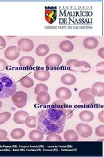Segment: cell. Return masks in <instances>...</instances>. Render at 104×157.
I'll return each instance as SVG.
<instances>
[{"label":"cell","instance_id":"cell-41","mask_svg":"<svg viewBox=\"0 0 104 157\" xmlns=\"http://www.w3.org/2000/svg\"><path fill=\"white\" fill-rule=\"evenodd\" d=\"M2 105H3V104H2V101L0 100V108H1L2 107Z\"/></svg>","mask_w":104,"mask_h":157},{"label":"cell","instance_id":"cell-42","mask_svg":"<svg viewBox=\"0 0 104 157\" xmlns=\"http://www.w3.org/2000/svg\"><path fill=\"white\" fill-rule=\"evenodd\" d=\"M103 141V139H102V140H98L97 141Z\"/></svg>","mask_w":104,"mask_h":157},{"label":"cell","instance_id":"cell-24","mask_svg":"<svg viewBox=\"0 0 104 157\" xmlns=\"http://www.w3.org/2000/svg\"><path fill=\"white\" fill-rule=\"evenodd\" d=\"M26 135V132L22 128L14 129L11 134V136L13 139L20 140L22 139Z\"/></svg>","mask_w":104,"mask_h":157},{"label":"cell","instance_id":"cell-28","mask_svg":"<svg viewBox=\"0 0 104 157\" xmlns=\"http://www.w3.org/2000/svg\"><path fill=\"white\" fill-rule=\"evenodd\" d=\"M11 113L5 111L0 113V124L5 123V122L11 118Z\"/></svg>","mask_w":104,"mask_h":157},{"label":"cell","instance_id":"cell-17","mask_svg":"<svg viewBox=\"0 0 104 157\" xmlns=\"http://www.w3.org/2000/svg\"><path fill=\"white\" fill-rule=\"evenodd\" d=\"M61 80L63 84L68 86H71L75 84V82H76V77L75 75L71 74V73H66V74L63 75L61 77Z\"/></svg>","mask_w":104,"mask_h":157},{"label":"cell","instance_id":"cell-25","mask_svg":"<svg viewBox=\"0 0 104 157\" xmlns=\"http://www.w3.org/2000/svg\"><path fill=\"white\" fill-rule=\"evenodd\" d=\"M20 82L25 88H31L34 85V81L32 79L31 77L28 76H25L21 78V80L20 81Z\"/></svg>","mask_w":104,"mask_h":157},{"label":"cell","instance_id":"cell-29","mask_svg":"<svg viewBox=\"0 0 104 157\" xmlns=\"http://www.w3.org/2000/svg\"><path fill=\"white\" fill-rule=\"evenodd\" d=\"M42 91L48 92V87L46 85L42 84V83H39V84H38L35 86V88H34V93H35L36 94H38L39 92H42Z\"/></svg>","mask_w":104,"mask_h":157},{"label":"cell","instance_id":"cell-30","mask_svg":"<svg viewBox=\"0 0 104 157\" xmlns=\"http://www.w3.org/2000/svg\"><path fill=\"white\" fill-rule=\"evenodd\" d=\"M61 111L64 113V115L66 117V119H71L74 115V111L72 109L70 108H65V107H61Z\"/></svg>","mask_w":104,"mask_h":157},{"label":"cell","instance_id":"cell-13","mask_svg":"<svg viewBox=\"0 0 104 157\" xmlns=\"http://www.w3.org/2000/svg\"><path fill=\"white\" fill-rule=\"evenodd\" d=\"M35 63V60L29 56H25L20 59L18 61V64L22 67H32Z\"/></svg>","mask_w":104,"mask_h":157},{"label":"cell","instance_id":"cell-19","mask_svg":"<svg viewBox=\"0 0 104 157\" xmlns=\"http://www.w3.org/2000/svg\"><path fill=\"white\" fill-rule=\"evenodd\" d=\"M79 117H80V119L81 121L85 122H89L94 119L95 115H94L92 112L88 110H85L80 113V115H79Z\"/></svg>","mask_w":104,"mask_h":157},{"label":"cell","instance_id":"cell-16","mask_svg":"<svg viewBox=\"0 0 104 157\" xmlns=\"http://www.w3.org/2000/svg\"><path fill=\"white\" fill-rule=\"evenodd\" d=\"M29 116L28 113L25 111H19L15 113L14 115V121L18 124H23L25 122V119Z\"/></svg>","mask_w":104,"mask_h":157},{"label":"cell","instance_id":"cell-26","mask_svg":"<svg viewBox=\"0 0 104 157\" xmlns=\"http://www.w3.org/2000/svg\"><path fill=\"white\" fill-rule=\"evenodd\" d=\"M24 124L29 128H35L37 126V117L35 116H27L25 119Z\"/></svg>","mask_w":104,"mask_h":157},{"label":"cell","instance_id":"cell-2","mask_svg":"<svg viewBox=\"0 0 104 157\" xmlns=\"http://www.w3.org/2000/svg\"><path fill=\"white\" fill-rule=\"evenodd\" d=\"M17 85L7 73H0V100L10 98L16 92Z\"/></svg>","mask_w":104,"mask_h":157},{"label":"cell","instance_id":"cell-8","mask_svg":"<svg viewBox=\"0 0 104 157\" xmlns=\"http://www.w3.org/2000/svg\"><path fill=\"white\" fill-rule=\"evenodd\" d=\"M20 53V51L17 47L10 46L5 51L4 55L9 60H15L18 58Z\"/></svg>","mask_w":104,"mask_h":157},{"label":"cell","instance_id":"cell-1","mask_svg":"<svg viewBox=\"0 0 104 157\" xmlns=\"http://www.w3.org/2000/svg\"><path fill=\"white\" fill-rule=\"evenodd\" d=\"M37 130L44 134H61L65 126L66 117L61 108H46L39 111L37 117Z\"/></svg>","mask_w":104,"mask_h":157},{"label":"cell","instance_id":"cell-5","mask_svg":"<svg viewBox=\"0 0 104 157\" xmlns=\"http://www.w3.org/2000/svg\"><path fill=\"white\" fill-rule=\"evenodd\" d=\"M63 62L62 57L58 54H52L47 58H46L44 63L45 65L51 68H56L60 66Z\"/></svg>","mask_w":104,"mask_h":157},{"label":"cell","instance_id":"cell-10","mask_svg":"<svg viewBox=\"0 0 104 157\" xmlns=\"http://www.w3.org/2000/svg\"><path fill=\"white\" fill-rule=\"evenodd\" d=\"M91 89V94L94 96L102 97L104 96V83L103 82H96L94 83Z\"/></svg>","mask_w":104,"mask_h":157},{"label":"cell","instance_id":"cell-34","mask_svg":"<svg viewBox=\"0 0 104 157\" xmlns=\"http://www.w3.org/2000/svg\"><path fill=\"white\" fill-rule=\"evenodd\" d=\"M7 137V132L3 129H0V141L6 140Z\"/></svg>","mask_w":104,"mask_h":157},{"label":"cell","instance_id":"cell-38","mask_svg":"<svg viewBox=\"0 0 104 157\" xmlns=\"http://www.w3.org/2000/svg\"><path fill=\"white\" fill-rule=\"evenodd\" d=\"M98 118L99 121L103 123V122H104V111L103 110L101 111L100 113H99Z\"/></svg>","mask_w":104,"mask_h":157},{"label":"cell","instance_id":"cell-39","mask_svg":"<svg viewBox=\"0 0 104 157\" xmlns=\"http://www.w3.org/2000/svg\"><path fill=\"white\" fill-rule=\"evenodd\" d=\"M98 55L102 58H104V47H102L98 51Z\"/></svg>","mask_w":104,"mask_h":157},{"label":"cell","instance_id":"cell-27","mask_svg":"<svg viewBox=\"0 0 104 157\" xmlns=\"http://www.w3.org/2000/svg\"><path fill=\"white\" fill-rule=\"evenodd\" d=\"M46 140V141H49V142H51V141L61 142V141H62V138H61V137L59 135V134L53 133V134L48 135Z\"/></svg>","mask_w":104,"mask_h":157},{"label":"cell","instance_id":"cell-23","mask_svg":"<svg viewBox=\"0 0 104 157\" xmlns=\"http://www.w3.org/2000/svg\"><path fill=\"white\" fill-rule=\"evenodd\" d=\"M49 51V47L47 45H45V44H42V45H40L37 47L35 52L38 56H44L47 55Z\"/></svg>","mask_w":104,"mask_h":157},{"label":"cell","instance_id":"cell-18","mask_svg":"<svg viewBox=\"0 0 104 157\" xmlns=\"http://www.w3.org/2000/svg\"><path fill=\"white\" fill-rule=\"evenodd\" d=\"M64 138L66 141L75 142L79 140V136L76 132L73 130H68L64 132Z\"/></svg>","mask_w":104,"mask_h":157},{"label":"cell","instance_id":"cell-20","mask_svg":"<svg viewBox=\"0 0 104 157\" xmlns=\"http://www.w3.org/2000/svg\"><path fill=\"white\" fill-rule=\"evenodd\" d=\"M44 134L38 130H34L29 134V137L33 141H41L44 139Z\"/></svg>","mask_w":104,"mask_h":157},{"label":"cell","instance_id":"cell-9","mask_svg":"<svg viewBox=\"0 0 104 157\" xmlns=\"http://www.w3.org/2000/svg\"><path fill=\"white\" fill-rule=\"evenodd\" d=\"M72 91L66 87H60L56 91V96L59 100H66L72 96Z\"/></svg>","mask_w":104,"mask_h":157},{"label":"cell","instance_id":"cell-6","mask_svg":"<svg viewBox=\"0 0 104 157\" xmlns=\"http://www.w3.org/2000/svg\"><path fill=\"white\" fill-rule=\"evenodd\" d=\"M18 48L23 52H30L34 48V43L30 39L22 38L18 42Z\"/></svg>","mask_w":104,"mask_h":157},{"label":"cell","instance_id":"cell-11","mask_svg":"<svg viewBox=\"0 0 104 157\" xmlns=\"http://www.w3.org/2000/svg\"><path fill=\"white\" fill-rule=\"evenodd\" d=\"M83 47L88 50L95 49L98 45V40L94 37H88L83 41Z\"/></svg>","mask_w":104,"mask_h":157},{"label":"cell","instance_id":"cell-14","mask_svg":"<svg viewBox=\"0 0 104 157\" xmlns=\"http://www.w3.org/2000/svg\"><path fill=\"white\" fill-rule=\"evenodd\" d=\"M57 18V11L56 9L48 8L45 10V19L49 24H52Z\"/></svg>","mask_w":104,"mask_h":157},{"label":"cell","instance_id":"cell-32","mask_svg":"<svg viewBox=\"0 0 104 157\" xmlns=\"http://www.w3.org/2000/svg\"><path fill=\"white\" fill-rule=\"evenodd\" d=\"M96 71L99 74H104V62H101L96 64Z\"/></svg>","mask_w":104,"mask_h":157},{"label":"cell","instance_id":"cell-4","mask_svg":"<svg viewBox=\"0 0 104 157\" xmlns=\"http://www.w3.org/2000/svg\"><path fill=\"white\" fill-rule=\"evenodd\" d=\"M12 101L18 108H23L26 105L27 101V94L25 92H16L12 96Z\"/></svg>","mask_w":104,"mask_h":157},{"label":"cell","instance_id":"cell-21","mask_svg":"<svg viewBox=\"0 0 104 157\" xmlns=\"http://www.w3.org/2000/svg\"><path fill=\"white\" fill-rule=\"evenodd\" d=\"M80 98L82 104L85 105H92L95 104V96L92 94H84Z\"/></svg>","mask_w":104,"mask_h":157},{"label":"cell","instance_id":"cell-37","mask_svg":"<svg viewBox=\"0 0 104 157\" xmlns=\"http://www.w3.org/2000/svg\"><path fill=\"white\" fill-rule=\"evenodd\" d=\"M6 46V41L5 40V39L0 36V50H2V49H3Z\"/></svg>","mask_w":104,"mask_h":157},{"label":"cell","instance_id":"cell-15","mask_svg":"<svg viewBox=\"0 0 104 157\" xmlns=\"http://www.w3.org/2000/svg\"><path fill=\"white\" fill-rule=\"evenodd\" d=\"M50 77V73L48 70H36L34 73V77L41 81H48Z\"/></svg>","mask_w":104,"mask_h":157},{"label":"cell","instance_id":"cell-40","mask_svg":"<svg viewBox=\"0 0 104 157\" xmlns=\"http://www.w3.org/2000/svg\"><path fill=\"white\" fill-rule=\"evenodd\" d=\"M76 36H66L67 38H70V39H73V38H75Z\"/></svg>","mask_w":104,"mask_h":157},{"label":"cell","instance_id":"cell-22","mask_svg":"<svg viewBox=\"0 0 104 157\" xmlns=\"http://www.w3.org/2000/svg\"><path fill=\"white\" fill-rule=\"evenodd\" d=\"M59 47H60V49L62 51L65 52H72L74 48L73 43L68 40H65L61 42L60 45H59Z\"/></svg>","mask_w":104,"mask_h":157},{"label":"cell","instance_id":"cell-31","mask_svg":"<svg viewBox=\"0 0 104 157\" xmlns=\"http://www.w3.org/2000/svg\"><path fill=\"white\" fill-rule=\"evenodd\" d=\"M96 135L98 137H104V125L102 124L98 126L95 130Z\"/></svg>","mask_w":104,"mask_h":157},{"label":"cell","instance_id":"cell-3","mask_svg":"<svg viewBox=\"0 0 104 157\" xmlns=\"http://www.w3.org/2000/svg\"><path fill=\"white\" fill-rule=\"evenodd\" d=\"M67 66L70 69V70L74 72H81V73H88L91 71V66L86 61L77 60L76 59H71L66 62Z\"/></svg>","mask_w":104,"mask_h":157},{"label":"cell","instance_id":"cell-33","mask_svg":"<svg viewBox=\"0 0 104 157\" xmlns=\"http://www.w3.org/2000/svg\"><path fill=\"white\" fill-rule=\"evenodd\" d=\"M52 105L54 107H56L57 108H61V107H64V106L66 105V104L63 100H59L57 101H54L52 104Z\"/></svg>","mask_w":104,"mask_h":157},{"label":"cell","instance_id":"cell-35","mask_svg":"<svg viewBox=\"0 0 104 157\" xmlns=\"http://www.w3.org/2000/svg\"><path fill=\"white\" fill-rule=\"evenodd\" d=\"M7 66L8 65L6 61L3 60V59H0V71H2L5 70Z\"/></svg>","mask_w":104,"mask_h":157},{"label":"cell","instance_id":"cell-36","mask_svg":"<svg viewBox=\"0 0 104 157\" xmlns=\"http://www.w3.org/2000/svg\"><path fill=\"white\" fill-rule=\"evenodd\" d=\"M86 94H91V89L89 88H85V89L81 90L80 92H79V97L81 98L82 96Z\"/></svg>","mask_w":104,"mask_h":157},{"label":"cell","instance_id":"cell-7","mask_svg":"<svg viewBox=\"0 0 104 157\" xmlns=\"http://www.w3.org/2000/svg\"><path fill=\"white\" fill-rule=\"evenodd\" d=\"M77 133L83 138H87L91 136L92 134V128L91 126L87 124L80 123L76 126Z\"/></svg>","mask_w":104,"mask_h":157},{"label":"cell","instance_id":"cell-12","mask_svg":"<svg viewBox=\"0 0 104 157\" xmlns=\"http://www.w3.org/2000/svg\"><path fill=\"white\" fill-rule=\"evenodd\" d=\"M51 98L50 95L48 94V92L42 91L39 92L37 96V101L38 104L41 105H47L50 101Z\"/></svg>","mask_w":104,"mask_h":157}]
</instances>
